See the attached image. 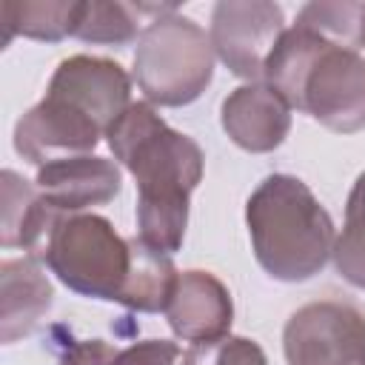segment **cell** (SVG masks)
<instances>
[{
    "label": "cell",
    "instance_id": "6da1fadb",
    "mask_svg": "<svg viewBox=\"0 0 365 365\" xmlns=\"http://www.w3.org/2000/svg\"><path fill=\"white\" fill-rule=\"evenodd\" d=\"M108 148L137 180L140 240L171 254L182 245L188 222V197L202 180L200 145L168 128L148 103H131L108 128Z\"/></svg>",
    "mask_w": 365,
    "mask_h": 365
},
{
    "label": "cell",
    "instance_id": "7a4b0ae2",
    "mask_svg": "<svg viewBox=\"0 0 365 365\" xmlns=\"http://www.w3.org/2000/svg\"><path fill=\"white\" fill-rule=\"evenodd\" d=\"M265 83L331 131L365 128V57L305 23L282 31L265 60Z\"/></svg>",
    "mask_w": 365,
    "mask_h": 365
},
{
    "label": "cell",
    "instance_id": "3957f363",
    "mask_svg": "<svg viewBox=\"0 0 365 365\" xmlns=\"http://www.w3.org/2000/svg\"><path fill=\"white\" fill-rule=\"evenodd\" d=\"M245 222L254 257L274 279H311L334 254V220L299 177H265L248 197Z\"/></svg>",
    "mask_w": 365,
    "mask_h": 365
},
{
    "label": "cell",
    "instance_id": "277c9868",
    "mask_svg": "<svg viewBox=\"0 0 365 365\" xmlns=\"http://www.w3.org/2000/svg\"><path fill=\"white\" fill-rule=\"evenodd\" d=\"M40 251L71 291L108 302L125 299L134 271V240H123L106 217L60 214Z\"/></svg>",
    "mask_w": 365,
    "mask_h": 365
},
{
    "label": "cell",
    "instance_id": "5b68a950",
    "mask_svg": "<svg viewBox=\"0 0 365 365\" xmlns=\"http://www.w3.org/2000/svg\"><path fill=\"white\" fill-rule=\"evenodd\" d=\"M211 74L214 46L194 20L168 11L143 29L134 51V77L151 103L185 106L205 91Z\"/></svg>",
    "mask_w": 365,
    "mask_h": 365
},
{
    "label": "cell",
    "instance_id": "8992f818",
    "mask_svg": "<svg viewBox=\"0 0 365 365\" xmlns=\"http://www.w3.org/2000/svg\"><path fill=\"white\" fill-rule=\"evenodd\" d=\"M288 365H365V317L334 299L308 302L282 331Z\"/></svg>",
    "mask_w": 365,
    "mask_h": 365
},
{
    "label": "cell",
    "instance_id": "52a82bcc",
    "mask_svg": "<svg viewBox=\"0 0 365 365\" xmlns=\"http://www.w3.org/2000/svg\"><path fill=\"white\" fill-rule=\"evenodd\" d=\"M103 134V125L86 108L48 88L46 97L17 120L14 148L29 163L43 168L54 160L88 154Z\"/></svg>",
    "mask_w": 365,
    "mask_h": 365
},
{
    "label": "cell",
    "instance_id": "ba28073f",
    "mask_svg": "<svg viewBox=\"0 0 365 365\" xmlns=\"http://www.w3.org/2000/svg\"><path fill=\"white\" fill-rule=\"evenodd\" d=\"M282 31V9L274 3L225 0L217 3L211 14V46L217 57L245 80L262 77L265 60Z\"/></svg>",
    "mask_w": 365,
    "mask_h": 365
},
{
    "label": "cell",
    "instance_id": "9c48e42d",
    "mask_svg": "<svg viewBox=\"0 0 365 365\" xmlns=\"http://www.w3.org/2000/svg\"><path fill=\"white\" fill-rule=\"evenodd\" d=\"M231 294L208 271L177 274L171 299L165 305V319L171 331L185 342H205L225 336L231 328Z\"/></svg>",
    "mask_w": 365,
    "mask_h": 365
},
{
    "label": "cell",
    "instance_id": "30bf717a",
    "mask_svg": "<svg viewBox=\"0 0 365 365\" xmlns=\"http://www.w3.org/2000/svg\"><path fill=\"white\" fill-rule=\"evenodd\" d=\"M120 168L103 157H66L37 171V188L60 214H80L88 205H103L120 194Z\"/></svg>",
    "mask_w": 365,
    "mask_h": 365
},
{
    "label": "cell",
    "instance_id": "8fae6325",
    "mask_svg": "<svg viewBox=\"0 0 365 365\" xmlns=\"http://www.w3.org/2000/svg\"><path fill=\"white\" fill-rule=\"evenodd\" d=\"M222 128L245 151H274L291 128V106L268 86H240L222 103Z\"/></svg>",
    "mask_w": 365,
    "mask_h": 365
},
{
    "label": "cell",
    "instance_id": "7c38bea8",
    "mask_svg": "<svg viewBox=\"0 0 365 365\" xmlns=\"http://www.w3.org/2000/svg\"><path fill=\"white\" fill-rule=\"evenodd\" d=\"M3 182V245L6 248H43L60 211H54L37 185L6 168Z\"/></svg>",
    "mask_w": 365,
    "mask_h": 365
},
{
    "label": "cell",
    "instance_id": "4fadbf2b",
    "mask_svg": "<svg viewBox=\"0 0 365 365\" xmlns=\"http://www.w3.org/2000/svg\"><path fill=\"white\" fill-rule=\"evenodd\" d=\"M3 279V342L26 336L51 305V285L34 259H9L0 268Z\"/></svg>",
    "mask_w": 365,
    "mask_h": 365
},
{
    "label": "cell",
    "instance_id": "5bb4252c",
    "mask_svg": "<svg viewBox=\"0 0 365 365\" xmlns=\"http://www.w3.org/2000/svg\"><path fill=\"white\" fill-rule=\"evenodd\" d=\"M83 3H3L0 20L6 29L3 46H9L11 34L20 31L34 40H63L74 34Z\"/></svg>",
    "mask_w": 365,
    "mask_h": 365
},
{
    "label": "cell",
    "instance_id": "9a60e30c",
    "mask_svg": "<svg viewBox=\"0 0 365 365\" xmlns=\"http://www.w3.org/2000/svg\"><path fill=\"white\" fill-rule=\"evenodd\" d=\"M177 356L180 348L168 339H145L128 348L103 339H77L63 351L60 365H174Z\"/></svg>",
    "mask_w": 365,
    "mask_h": 365
},
{
    "label": "cell",
    "instance_id": "2e32d148",
    "mask_svg": "<svg viewBox=\"0 0 365 365\" xmlns=\"http://www.w3.org/2000/svg\"><path fill=\"white\" fill-rule=\"evenodd\" d=\"M137 11L125 3H83L74 37L86 43L123 46L137 37Z\"/></svg>",
    "mask_w": 365,
    "mask_h": 365
},
{
    "label": "cell",
    "instance_id": "e0dca14e",
    "mask_svg": "<svg viewBox=\"0 0 365 365\" xmlns=\"http://www.w3.org/2000/svg\"><path fill=\"white\" fill-rule=\"evenodd\" d=\"M297 20L339 46H365V3H308Z\"/></svg>",
    "mask_w": 365,
    "mask_h": 365
},
{
    "label": "cell",
    "instance_id": "ac0fdd59",
    "mask_svg": "<svg viewBox=\"0 0 365 365\" xmlns=\"http://www.w3.org/2000/svg\"><path fill=\"white\" fill-rule=\"evenodd\" d=\"M182 365H268L257 342L245 336H217L194 342L182 354Z\"/></svg>",
    "mask_w": 365,
    "mask_h": 365
},
{
    "label": "cell",
    "instance_id": "d6986e66",
    "mask_svg": "<svg viewBox=\"0 0 365 365\" xmlns=\"http://www.w3.org/2000/svg\"><path fill=\"white\" fill-rule=\"evenodd\" d=\"M334 262L342 279L365 288V208H345V228L334 242Z\"/></svg>",
    "mask_w": 365,
    "mask_h": 365
},
{
    "label": "cell",
    "instance_id": "ffe728a7",
    "mask_svg": "<svg viewBox=\"0 0 365 365\" xmlns=\"http://www.w3.org/2000/svg\"><path fill=\"white\" fill-rule=\"evenodd\" d=\"M348 208H365V171L359 174V180L354 182V191L348 197Z\"/></svg>",
    "mask_w": 365,
    "mask_h": 365
}]
</instances>
